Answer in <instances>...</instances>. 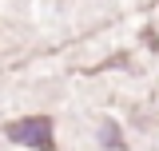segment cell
<instances>
[{
    "mask_svg": "<svg viewBox=\"0 0 159 151\" xmlns=\"http://www.w3.org/2000/svg\"><path fill=\"white\" fill-rule=\"evenodd\" d=\"M99 139H103V147H123V135H119V127L107 119L103 123V131H99Z\"/></svg>",
    "mask_w": 159,
    "mask_h": 151,
    "instance_id": "7a4b0ae2",
    "label": "cell"
},
{
    "mask_svg": "<svg viewBox=\"0 0 159 151\" xmlns=\"http://www.w3.org/2000/svg\"><path fill=\"white\" fill-rule=\"evenodd\" d=\"M4 135L12 143H28L32 151H56L52 115H28V119H16V123H4Z\"/></svg>",
    "mask_w": 159,
    "mask_h": 151,
    "instance_id": "6da1fadb",
    "label": "cell"
}]
</instances>
